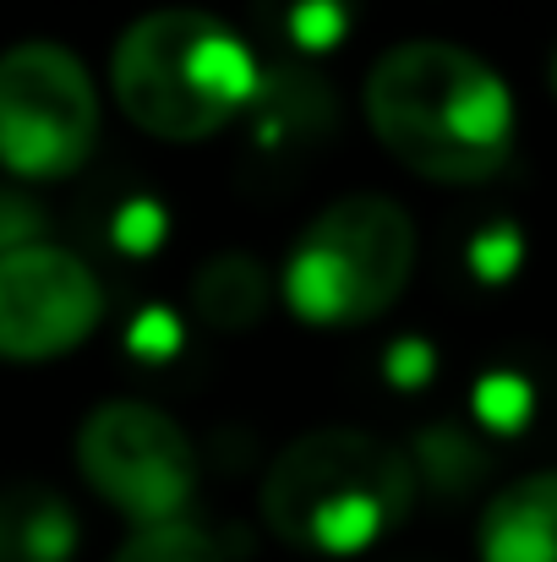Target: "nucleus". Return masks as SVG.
Segmentation results:
<instances>
[{
  "label": "nucleus",
  "mask_w": 557,
  "mask_h": 562,
  "mask_svg": "<svg viewBox=\"0 0 557 562\" xmlns=\"http://www.w3.org/2000/svg\"><path fill=\"white\" fill-rule=\"evenodd\" d=\"M361 110L377 148L437 187L492 181L514 154V93L454 38H404L371 60Z\"/></svg>",
  "instance_id": "1"
},
{
  "label": "nucleus",
  "mask_w": 557,
  "mask_h": 562,
  "mask_svg": "<svg viewBox=\"0 0 557 562\" xmlns=\"http://www.w3.org/2000/svg\"><path fill=\"white\" fill-rule=\"evenodd\" d=\"M415 464L361 426H318L290 437L263 475V525L318 558H356L388 541L415 508Z\"/></svg>",
  "instance_id": "2"
},
{
  "label": "nucleus",
  "mask_w": 557,
  "mask_h": 562,
  "mask_svg": "<svg viewBox=\"0 0 557 562\" xmlns=\"http://www.w3.org/2000/svg\"><path fill=\"white\" fill-rule=\"evenodd\" d=\"M263 93L252 44L202 5L143 11L110 55V99L154 143H202Z\"/></svg>",
  "instance_id": "3"
},
{
  "label": "nucleus",
  "mask_w": 557,
  "mask_h": 562,
  "mask_svg": "<svg viewBox=\"0 0 557 562\" xmlns=\"http://www.w3.org/2000/svg\"><path fill=\"white\" fill-rule=\"evenodd\" d=\"M421 235L404 202L382 191H345L296 235L279 295L312 328H367L415 279Z\"/></svg>",
  "instance_id": "4"
},
{
  "label": "nucleus",
  "mask_w": 557,
  "mask_h": 562,
  "mask_svg": "<svg viewBox=\"0 0 557 562\" xmlns=\"http://www.w3.org/2000/svg\"><path fill=\"white\" fill-rule=\"evenodd\" d=\"M99 88L77 49L22 38L0 49V170L16 181H66L93 159Z\"/></svg>",
  "instance_id": "5"
},
{
  "label": "nucleus",
  "mask_w": 557,
  "mask_h": 562,
  "mask_svg": "<svg viewBox=\"0 0 557 562\" xmlns=\"http://www.w3.org/2000/svg\"><path fill=\"white\" fill-rule=\"evenodd\" d=\"M77 470L104 508L137 530L186 519L197 492V448L186 426L148 398H104L77 426Z\"/></svg>",
  "instance_id": "6"
},
{
  "label": "nucleus",
  "mask_w": 557,
  "mask_h": 562,
  "mask_svg": "<svg viewBox=\"0 0 557 562\" xmlns=\"http://www.w3.org/2000/svg\"><path fill=\"white\" fill-rule=\"evenodd\" d=\"M104 323L99 273L49 240L0 251V361L44 367L93 339Z\"/></svg>",
  "instance_id": "7"
},
{
  "label": "nucleus",
  "mask_w": 557,
  "mask_h": 562,
  "mask_svg": "<svg viewBox=\"0 0 557 562\" xmlns=\"http://www.w3.org/2000/svg\"><path fill=\"white\" fill-rule=\"evenodd\" d=\"M476 552L481 562H557V470H531L492 492Z\"/></svg>",
  "instance_id": "8"
},
{
  "label": "nucleus",
  "mask_w": 557,
  "mask_h": 562,
  "mask_svg": "<svg viewBox=\"0 0 557 562\" xmlns=\"http://www.w3.org/2000/svg\"><path fill=\"white\" fill-rule=\"evenodd\" d=\"M77 519L49 486H0V562H71Z\"/></svg>",
  "instance_id": "9"
},
{
  "label": "nucleus",
  "mask_w": 557,
  "mask_h": 562,
  "mask_svg": "<svg viewBox=\"0 0 557 562\" xmlns=\"http://www.w3.org/2000/svg\"><path fill=\"white\" fill-rule=\"evenodd\" d=\"M268 301H274V273L246 257V251H224L213 262L197 268L191 279V306L208 328H224V334H241L252 323L268 317Z\"/></svg>",
  "instance_id": "10"
},
{
  "label": "nucleus",
  "mask_w": 557,
  "mask_h": 562,
  "mask_svg": "<svg viewBox=\"0 0 557 562\" xmlns=\"http://www.w3.org/2000/svg\"><path fill=\"white\" fill-rule=\"evenodd\" d=\"M268 22L290 49L323 55L350 33V0H268Z\"/></svg>",
  "instance_id": "11"
},
{
  "label": "nucleus",
  "mask_w": 557,
  "mask_h": 562,
  "mask_svg": "<svg viewBox=\"0 0 557 562\" xmlns=\"http://www.w3.org/2000/svg\"><path fill=\"white\" fill-rule=\"evenodd\" d=\"M410 464H421L432 486L459 492V486H470V481L487 470V453H481L465 431H454V426H432V431L415 437V459H410Z\"/></svg>",
  "instance_id": "12"
},
{
  "label": "nucleus",
  "mask_w": 557,
  "mask_h": 562,
  "mask_svg": "<svg viewBox=\"0 0 557 562\" xmlns=\"http://www.w3.org/2000/svg\"><path fill=\"white\" fill-rule=\"evenodd\" d=\"M110 562H224V558H219L208 530H197L191 519H170V525H148V530L126 536Z\"/></svg>",
  "instance_id": "13"
},
{
  "label": "nucleus",
  "mask_w": 557,
  "mask_h": 562,
  "mask_svg": "<svg viewBox=\"0 0 557 562\" xmlns=\"http://www.w3.org/2000/svg\"><path fill=\"white\" fill-rule=\"evenodd\" d=\"M470 262H476L481 279H509V273L520 268V235H514L509 224L487 229V235L470 246Z\"/></svg>",
  "instance_id": "14"
},
{
  "label": "nucleus",
  "mask_w": 557,
  "mask_h": 562,
  "mask_svg": "<svg viewBox=\"0 0 557 562\" xmlns=\"http://www.w3.org/2000/svg\"><path fill=\"white\" fill-rule=\"evenodd\" d=\"M481 409H487V420L514 426V420H525V387H520V382H509V376H498V382H487V387H481Z\"/></svg>",
  "instance_id": "15"
},
{
  "label": "nucleus",
  "mask_w": 557,
  "mask_h": 562,
  "mask_svg": "<svg viewBox=\"0 0 557 562\" xmlns=\"http://www.w3.org/2000/svg\"><path fill=\"white\" fill-rule=\"evenodd\" d=\"M132 350L148 356V361L170 356V350H176V323H170L165 312H143V323L132 328Z\"/></svg>",
  "instance_id": "16"
},
{
  "label": "nucleus",
  "mask_w": 557,
  "mask_h": 562,
  "mask_svg": "<svg viewBox=\"0 0 557 562\" xmlns=\"http://www.w3.org/2000/svg\"><path fill=\"white\" fill-rule=\"evenodd\" d=\"M388 376H393V382H421V376H432V350L415 345V339H404V345L393 350V361H388Z\"/></svg>",
  "instance_id": "17"
},
{
  "label": "nucleus",
  "mask_w": 557,
  "mask_h": 562,
  "mask_svg": "<svg viewBox=\"0 0 557 562\" xmlns=\"http://www.w3.org/2000/svg\"><path fill=\"white\" fill-rule=\"evenodd\" d=\"M553 77H557V66H553Z\"/></svg>",
  "instance_id": "18"
}]
</instances>
